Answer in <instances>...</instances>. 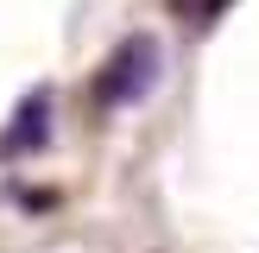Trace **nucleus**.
Masks as SVG:
<instances>
[{"instance_id":"nucleus-3","label":"nucleus","mask_w":259,"mask_h":253,"mask_svg":"<svg viewBox=\"0 0 259 253\" xmlns=\"http://www.w3.org/2000/svg\"><path fill=\"white\" fill-rule=\"evenodd\" d=\"M222 7H234V0H171V13H177L184 25H215Z\"/></svg>"},{"instance_id":"nucleus-1","label":"nucleus","mask_w":259,"mask_h":253,"mask_svg":"<svg viewBox=\"0 0 259 253\" xmlns=\"http://www.w3.org/2000/svg\"><path fill=\"white\" fill-rule=\"evenodd\" d=\"M158 76H164L158 38H152V32H126L120 45L101 57V70L89 76V95H95L101 114H120V108H139V101L158 89Z\"/></svg>"},{"instance_id":"nucleus-2","label":"nucleus","mask_w":259,"mask_h":253,"mask_svg":"<svg viewBox=\"0 0 259 253\" xmlns=\"http://www.w3.org/2000/svg\"><path fill=\"white\" fill-rule=\"evenodd\" d=\"M51 126H57V101L51 89H25L13 120L0 126V158H25V152H45L51 146Z\"/></svg>"}]
</instances>
